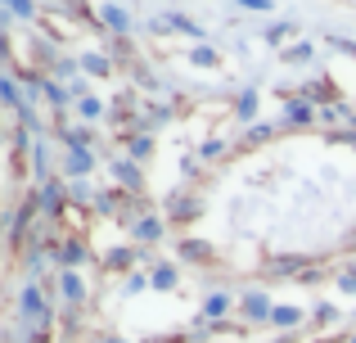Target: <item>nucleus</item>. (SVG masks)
Returning a JSON list of instances; mask_svg holds the SVG:
<instances>
[{
  "mask_svg": "<svg viewBox=\"0 0 356 343\" xmlns=\"http://www.w3.org/2000/svg\"><path fill=\"white\" fill-rule=\"evenodd\" d=\"M63 257H68V262H81V257H86V248H81V244H63Z\"/></svg>",
  "mask_w": 356,
  "mask_h": 343,
  "instance_id": "nucleus-8",
  "label": "nucleus"
},
{
  "mask_svg": "<svg viewBox=\"0 0 356 343\" xmlns=\"http://www.w3.org/2000/svg\"><path fill=\"white\" fill-rule=\"evenodd\" d=\"M307 118H312V109H307V104H289V122H307Z\"/></svg>",
  "mask_w": 356,
  "mask_h": 343,
  "instance_id": "nucleus-6",
  "label": "nucleus"
},
{
  "mask_svg": "<svg viewBox=\"0 0 356 343\" xmlns=\"http://www.w3.org/2000/svg\"><path fill=\"white\" fill-rule=\"evenodd\" d=\"M275 321L280 326H298V308H275Z\"/></svg>",
  "mask_w": 356,
  "mask_h": 343,
  "instance_id": "nucleus-5",
  "label": "nucleus"
},
{
  "mask_svg": "<svg viewBox=\"0 0 356 343\" xmlns=\"http://www.w3.org/2000/svg\"><path fill=\"white\" fill-rule=\"evenodd\" d=\"M136 235H140V239H154V235H158V221H140Z\"/></svg>",
  "mask_w": 356,
  "mask_h": 343,
  "instance_id": "nucleus-7",
  "label": "nucleus"
},
{
  "mask_svg": "<svg viewBox=\"0 0 356 343\" xmlns=\"http://www.w3.org/2000/svg\"><path fill=\"white\" fill-rule=\"evenodd\" d=\"M243 312H248V317H266V298H261V294H248V298H243Z\"/></svg>",
  "mask_w": 356,
  "mask_h": 343,
  "instance_id": "nucleus-1",
  "label": "nucleus"
},
{
  "mask_svg": "<svg viewBox=\"0 0 356 343\" xmlns=\"http://www.w3.org/2000/svg\"><path fill=\"white\" fill-rule=\"evenodd\" d=\"M63 294H68V298H72V303H77V298H81V280H77V276H63Z\"/></svg>",
  "mask_w": 356,
  "mask_h": 343,
  "instance_id": "nucleus-3",
  "label": "nucleus"
},
{
  "mask_svg": "<svg viewBox=\"0 0 356 343\" xmlns=\"http://www.w3.org/2000/svg\"><path fill=\"white\" fill-rule=\"evenodd\" d=\"M330 81H316V86H307V99H330Z\"/></svg>",
  "mask_w": 356,
  "mask_h": 343,
  "instance_id": "nucleus-4",
  "label": "nucleus"
},
{
  "mask_svg": "<svg viewBox=\"0 0 356 343\" xmlns=\"http://www.w3.org/2000/svg\"><path fill=\"white\" fill-rule=\"evenodd\" d=\"M226 312V298H208V317H221Z\"/></svg>",
  "mask_w": 356,
  "mask_h": 343,
  "instance_id": "nucleus-9",
  "label": "nucleus"
},
{
  "mask_svg": "<svg viewBox=\"0 0 356 343\" xmlns=\"http://www.w3.org/2000/svg\"><path fill=\"white\" fill-rule=\"evenodd\" d=\"M99 343H122V339H99Z\"/></svg>",
  "mask_w": 356,
  "mask_h": 343,
  "instance_id": "nucleus-10",
  "label": "nucleus"
},
{
  "mask_svg": "<svg viewBox=\"0 0 356 343\" xmlns=\"http://www.w3.org/2000/svg\"><path fill=\"white\" fill-rule=\"evenodd\" d=\"M181 253H185V257H194V262H203V257H208V248H203V244H194V239H185V244H181Z\"/></svg>",
  "mask_w": 356,
  "mask_h": 343,
  "instance_id": "nucleus-2",
  "label": "nucleus"
}]
</instances>
